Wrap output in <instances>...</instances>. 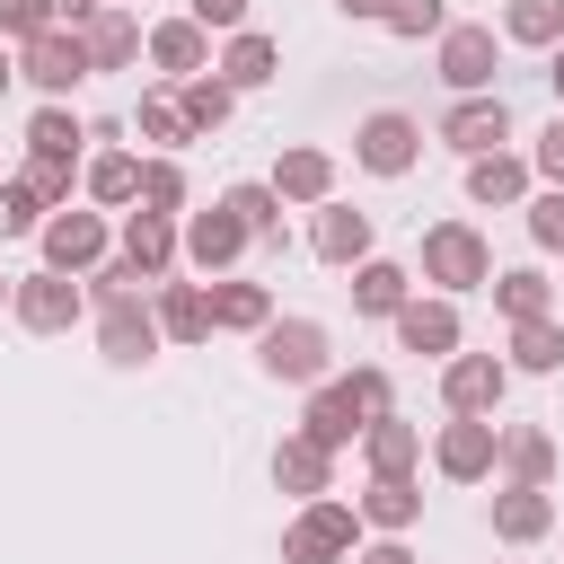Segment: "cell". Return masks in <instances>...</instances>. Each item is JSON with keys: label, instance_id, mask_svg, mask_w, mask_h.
Segmentation results:
<instances>
[{"label": "cell", "instance_id": "cell-1", "mask_svg": "<svg viewBox=\"0 0 564 564\" xmlns=\"http://www.w3.org/2000/svg\"><path fill=\"white\" fill-rule=\"evenodd\" d=\"M423 282L467 300V291H494V238L476 220H432L423 229Z\"/></svg>", "mask_w": 564, "mask_h": 564}, {"label": "cell", "instance_id": "cell-2", "mask_svg": "<svg viewBox=\"0 0 564 564\" xmlns=\"http://www.w3.org/2000/svg\"><path fill=\"white\" fill-rule=\"evenodd\" d=\"M256 370L273 388H317V379H335V335L317 317H273L256 335Z\"/></svg>", "mask_w": 564, "mask_h": 564}, {"label": "cell", "instance_id": "cell-3", "mask_svg": "<svg viewBox=\"0 0 564 564\" xmlns=\"http://www.w3.org/2000/svg\"><path fill=\"white\" fill-rule=\"evenodd\" d=\"M352 546H361V511L335 494L300 502V520L282 529V564H352Z\"/></svg>", "mask_w": 564, "mask_h": 564}, {"label": "cell", "instance_id": "cell-4", "mask_svg": "<svg viewBox=\"0 0 564 564\" xmlns=\"http://www.w3.org/2000/svg\"><path fill=\"white\" fill-rule=\"evenodd\" d=\"M432 62H441V88H449V97H476V88H494V70H502V26L449 18V26L432 35Z\"/></svg>", "mask_w": 564, "mask_h": 564}, {"label": "cell", "instance_id": "cell-5", "mask_svg": "<svg viewBox=\"0 0 564 564\" xmlns=\"http://www.w3.org/2000/svg\"><path fill=\"white\" fill-rule=\"evenodd\" d=\"M35 247H44V264H53V273H97V264L115 256V229H106V212H88V203H62V212H44Z\"/></svg>", "mask_w": 564, "mask_h": 564}, {"label": "cell", "instance_id": "cell-6", "mask_svg": "<svg viewBox=\"0 0 564 564\" xmlns=\"http://www.w3.org/2000/svg\"><path fill=\"white\" fill-rule=\"evenodd\" d=\"M9 317L26 326V335H70L79 317H88V282L79 273H18V291H9Z\"/></svg>", "mask_w": 564, "mask_h": 564}, {"label": "cell", "instance_id": "cell-7", "mask_svg": "<svg viewBox=\"0 0 564 564\" xmlns=\"http://www.w3.org/2000/svg\"><path fill=\"white\" fill-rule=\"evenodd\" d=\"M159 344H167V326H159V308H150L141 291H123V300H97V352H106L115 370H141V361H159Z\"/></svg>", "mask_w": 564, "mask_h": 564}, {"label": "cell", "instance_id": "cell-8", "mask_svg": "<svg viewBox=\"0 0 564 564\" xmlns=\"http://www.w3.org/2000/svg\"><path fill=\"white\" fill-rule=\"evenodd\" d=\"M432 467H441L449 485H485V476L502 467V423H494V414H449V423L432 432Z\"/></svg>", "mask_w": 564, "mask_h": 564}, {"label": "cell", "instance_id": "cell-9", "mask_svg": "<svg viewBox=\"0 0 564 564\" xmlns=\"http://www.w3.org/2000/svg\"><path fill=\"white\" fill-rule=\"evenodd\" d=\"M18 79H35L44 97H70V88H88V79H97V62H88V35H79V26H44L35 44H18Z\"/></svg>", "mask_w": 564, "mask_h": 564}, {"label": "cell", "instance_id": "cell-10", "mask_svg": "<svg viewBox=\"0 0 564 564\" xmlns=\"http://www.w3.org/2000/svg\"><path fill=\"white\" fill-rule=\"evenodd\" d=\"M432 141H441V150H458V159H485V150H502V141H511V106H502V88H476V97H458V106L432 123Z\"/></svg>", "mask_w": 564, "mask_h": 564}, {"label": "cell", "instance_id": "cell-11", "mask_svg": "<svg viewBox=\"0 0 564 564\" xmlns=\"http://www.w3.org/2000/svg\"><path fill=\"white\" fill-rule=\"evenodd\" d=\"M352 159H361L370 176H405V167L423 159V123H414L405 106H379V115H361V123H352Z\"/></svg>", "mask_w": 564, "mask_h": 564}, {"label": "cell", "instance_id": "cell-12", "mask_svg": "<svg viewBox=\"0 0 564 564\" xmlns=\"http://www.w3.org/2000/svg\"><path fill=\"white\" fill-rule=\"evenodd\" d=\"M502 397H511V361H494V352H449L441 361V405L449 414H502Z\"/></svg>", "mask_w": 564, "mask_h": 564}, {"label": "cell", "instance_id": "cell-13", "mask_svg": "<svg viewBox=\"0 0 564 564\" xmlns=\"http://www.w3.org/2000/svg\"><path fill=\"white\" fill-rule=\"evenodd\" d=\"M300 432H308V441H326V449L344 458V449H361L370 405L352 397V379H317V388H308V405H300Z\"/></svg>", "mask_w": 564, "mask_h": 564}, {"label": "cell", "instance_id": "cell-14", "mask_svg": "<svg viewBox=\"0 0 564 564\" xmlns=\"http://www.w3.org/2000/svg\"><path fill=\"white\" fill-rule=\"evenodd\" d=\"M388 326H397V344H405V352H423V361H449V352L467 344V326H458V300H449V291H432V300H405Z\"/></svg>", "mask_w": 564, "mask_h": 564}, {"label": "cell", "instance_id": "cell-15", "mask_svg": "<svg viewBox=\"0 0 564 564\" xmlns=\"http://www.w3.org/2000/svg\"><path fill=\"white\" fill-rule=\"evenodd\" d=\"M370 212H352V203H317V220H308V256L317 264H335V273H352V264H370Z\"/></svg>", "mask_w": 564, "mask_h": 564}, {"label": "cell", "instance_id": "cell-16", "mask_svg": "<svg viewBox=\"0 0 564 564\" xmlns=\"http://www.w3.org/2000/svg\"><path fill=\"white\" fill-rule=\"evenodd\" d=\"M247 247H256V238H247V220H238L229 203H212V212L185 220V264H194V273H229Z\"/></svg>", "mask_w": 564, "mask_h": 564}, {"label": "cell", "instance_id": "cell-17", "mask_svg": "<svg viewBox=\"0 0 564 564\" xmlns=\"http://www.w3.org/2000/svg\"><path fill=\"white\" fill-rule=\"evenodd\" d=\"M212 70L247 97V88H273L282 79V44L264 35V26H238V35H220V53H212Z\"/></svg>", "mask_w": 564, "mask_h": 564}, {"label": "cell", "instance_id": "cell-18", "mask_svg": "<svg viewBox=\"0 0 564 564\" xmlns=\"http://www.w3.org/2000/svg\"><path fill=\"white\" fill-rule=\"evenodd\" d=\"M282 203H300V212H317V203H335V159L317 150V141H291L282 159H273V176H264Z\"/></svg>", "mask_w": 564, "mask_h": 564}, {"label": "cell", "instance_id": "cell-19", "mask_svg": "<svg viewBox=\"0 0 564 564\" xmlns=\"http://www.w3.org/2000/svg\"><path fill=\"white\" fill-rule=\"evenodd\" d=\"M123 256L150 273V282H167L176 273V256H185V229H176V212H123Z\"/></svg>", "mask_w": 564, "mask_h": 564}, {"label": "cell", "instance_id": "cell-20", "mask_svg": "<svg viewBox=\"0 0 564 564\" xmlns=\"http://www.w3.org/2000/svg\"><path fill=\"white\" fill-rule=\"evenodd\" d=\"M273 485H282L291 502L335 494V449H326V441H308V432H282V449H273Z\"/></svg>", "mask_w": 564, "mask_h": 564}, {"label": "cell", "instance_id": "cell-21", "mask_svg": "<svg viewBox=\"0 0 564 564\" xmlns=\"http://www.w3.org/2000/svg\"><path fill=\"white\" fill-rule=\"evenodd\" d=\"M79 35H88V62H97V70H132V62H141V44H150V26L132 18V0H106Z\"/></svg>", "mask_w": 564, "mask_h": 564}, {"label": "cell", "instance_id": "cell-22", "mask_svg": "<svg viewBox=\"0 0 564 564\" xmlns=\"http://www.w3.org/2000/svg\"><path fill=\"white\" fill-rule=\"evenodd\" d=\"M141 53H150L159 79H194V70H212V26H194V18H159Z\"/></svg>", "mask_w": 564, "mask_h": 564}, {"label": "cell", "instance_id": "cell-23", "mask_svg": "<svg viewBox=\"0 0 564 564\" xmlns=\"http://www.w3.org/2000/svg\"><path fill=\"white\" fill-rule=\"evenodd\" d=\"M150 308H159V326H167V344H212L220 326H212V291L203 282H150Z\"/></svg>", "mask_w": 564, "mask_h": 564}, {"label": "cell", "instance_id": "cell-24", "mask_svg": "<svg viewBox=\"0 0 564 564\" xmlns=\"http://www.w3.org/2000/svg\"><path fill=\"white\" fill-rule=\"evenodd\" d=\"M529 159L520 150H485V159H467V203H485V212H511V203H529Z\"/></svg>", "mask_w": 564, "mask_h": 564}, {"label": "cell", "instance_id": "cell-25", "mask_svg": "<svg viewBox=\"0 0 564 564\" xmlns=\"http://www.w3.org/2000/svg\"><path fill=\"white\" fill-rule=\"evenodd\" d=\"M361 467H370V476H414V467H423V423H405V414L388 405V414L361 432Z\"/></svg>", "mask_w": 564, "mask_h": 564}, {"label": "cell", "instance_id": "cell-26", "mask_svg": "<svg viewBox=\"0 0 564 564\" xmlns=\"http://www.w3.org/2000/svg\"><path fill=\"white\" fill-rule=\"evenodd\" d=\"M352 511H361V529H379V538H405V529L423 520V485H414V476H370Z\"/></svg>", "mask_w": 564, "mask_h": 564}, {"label": "cell", "instance_id": "cell-27", "mask_svg": "<svg viewBox=\"0 0 564 564\" xmlns=\"http://www.w3.org/2000/svg\"><path fill=\"white\" fill-rule=\"evenodd\" d=\"M546 529H555V494L546 485H502L494 494V538L502 546H538Z\"/></svg>", "mask_w": 564, "mask_h": 564}, {"label": "cell", "instance_id": "cell-28", "mask_svg": "<svg viewBox=\"0 0 564 564\" xmlns=\"http://www.w3.org/2000/svg\"><path fill=\"white\" fill-rule=\"evenodd\" d=\"M502 485H555V432L546 423H502Z\"/></svg>", "mask_w": 564, "mask_h": 564}, {"label": "cell", "instance_id": "cell-29", "mask_svg": "<svg viewBox=\"0 0 564 564\" xmlns=\"http://www.w3.org/2000/svg\"><path fill=\"white\" fill-rule=\"evenodd\" d=\"M79 185H88V203H106V212H132V203H141V159L106 141V150L79 167Z\"/></svg>", "mask_w": 564, "mask_h": 564}, {"label": "cell", "instance_id": "cell-30", "mask_svg": "<svg viewBox=\"0 0 564 564\" xmlns=\"http://www.w3.org/2000/svg\"><path fill=\"white\" fill-rule=\"evenodd\" d=\"M405 300H414V273L405 264H388V256L352 264V317H397Z\"/></svg>", "mask_w": 564, "mask_h": 564}, {"label": "cell", "instance_id": "cell-31", "mask_svg": "<svg viewBox=\"0 0 564 564\" xmlns=\"http://www.w3.org/2000/svg\"><path fill=\"white\" fill-rule=\"evenodd\" d=\"M212 326H220V335H264V326H273V291L220 273V282H212Z\"/></svg>", "mask_w": 564, "mask_h": 564}, {"label": "cell", "instance_id": "cell-32", "mask_svg": "<svg viewBox=\"0 0 564 564\" xmlns=\"http://www.w3.org/2000/svg\"><path fill=\"white\" fill-rule=\"evenodd\" d=\"M176 106H185V123H194V141H203V132H220V123L238 115V88H229L220 70H194V79H176Z\"/></svg>", "mask_w": 564, "mask_h": 564}, {"label": "cell", "instance_id": "cell-33", "mask_svg": "<svg viewBox=\"0 0 564 564\" xmlns=\"http://www.w3.org/2000/svg\"><path fill=\"white\" fill-rule=\"evenodd\" d=\"M132 132H141V141H159V150H185V141H194V123H185V106H176V79L141 88V106H132Z\"/></svg>", "mask_w": 564, "mask_h": 564}, {"label": "cell", "instance_id": "cell-34", "mask_svg": "<svg viewBox=\"0 0 564 564\" xmlns=\"http://www.w3.org/2000/svg\"><path fill=\"white\" fill-rule=\"evenodd\" d=\"M502 44L555 53L564 44V0H502Z\"/></svg>", "mask_w": 564, "mask_h": 564}, {"label": "cell", "instance_id": "cell-35", "mask_svg": "<svg viewBox=\"0 0 564 564\" xmlns=\"http://www.w3.org/2000/svg\"><path fill=\"white\" fill-rule=\"evenodd\" d=\"M494 308L520 326V317H555V282L538 273V264H511V273H494Z\"/></svg>", "mask_w": 564, "mask_h": 564}, {"label": "cell", "instance_id": "cell-36", "mask_svg": "<svg viewBox=\"0 0 564 564\" xmlns=\"http://www.w3.org/2000/svg\"><path fill=\"white\" fill-rule=\"evenodd\" d=\"M511 370L555 379V370H564V326H555V317H520V326H511Z\"/></svg>", "mask_w": 564, "mask_h": 564}, {"label": "cell", "instance_id": "cell-37", "mask_svg": "<svg viewBox=\"0 0 564 564\" xmlns=\"http://www.w3.org/2000/svg\"><path fill=\"white\" fill-rule=\"evenodd\" d=\"M26 150H53V159H79V150H88V123L70 115V97H44V106H35Z\"/></svg>", "mask_w": 564, "mask_h": 564}, {"label": "cell", "instance_id": "cell-38", "mask_svg": "<svg viewBox=\"0 0 564 564\" xmlns=\"http://www.w3.org/2000/svg\"><path fill=\"white\" fill-rule=\"evenodd\" d=\"M220 203H229V212L247 220V238H256V247H282V194H273L264 176H247V185H229Z\"/></svg>", "mask_w": 564, "mask_h": 564}, {"label": "cell", "instance_id": "cell-39", "mask_svg": "<svg viewBox=\"0 0 564 564\" xmlns=\"http://www.w3.org/2000/svg\"><path fill=\"white\" fill-rule=\"evenodd\" d=\"M185 167H176V150H159V159H141V212H185Z\"/></svg>", "mask_w": 564, "mask_h": 564}, {"label": "cell", "instance_id": "cell-40", "mask_svg": "<svg viewBox=\"0 0 564 564\" xmlns=\"http://www.w3.org/2000/svg\"><path fill=\"white\" fill-rule=\"evenodd\" d=\"M44 212H53V203H44L26 176H9V185H0V238H35V229H44Z\"/></svg>", "mask_w": 564, "mask_h": 564}, {"label": "cell", "instance_id": "cell-41", "mask_svg": "<svg viewBox=\"0 0 564 564\" xmlns=\"http://www.w3.org/2000/svg\"><path fill=\"white\" fill-rule=\"evenodd\" d=\"M379 26H388L397 44H423V35H441V26H449V9H441V0H388V18H379Z\"/></svg>", "mask_w": 564, "mask_h": 564}, {"label": "cell", "instance_id": "cell-42", "mask_svg": "<svg viewBox=\"0 0 564 564\" xmlns=\"http://www.w3.org/2000/svg\"><path fill=\"white\" fill-rule=\"evenodd\" d=\"M520 212H529V247H546V256H564V185H546V194H529Z\"/></svg>", "mask_w": 564, "mask_h": 564}, {"label": "cell", "instance_id": "cell-43", "mask_svg": "<svg viewBox=\"0 0 564 564\" xmlns=\"http://www.w3.org/2000/svg\"><path fill=\"white\" fill-rule=\"evenodd\" d=\"M70 167H79V159H53V150H26V185H35V194H44L53 212L70 203Z\"/></svg>", "mask_w": 564, "mask_h": 564}, {"label": "cell", "instance_id": "cell-44", "mask_svg": "<svg viewBox=\"0 0 564 564\" xmlns=\"http://www.w3.org/2000/svg\"><path fill=\"white\" fill-rule=\"evenodd\" d=\"M53 26V0H0V44H35Z\"/></svg>", "mask_w": 564, "mask_h": 564}, {"label": "cell", "instance_id": "cell-45", "mask_svg": "<svg viewBox=\"0 0 564 564\" xmlns=\"http://www.w3.org/2000/svg\"><path fill=\"white\" fill-rule=\"evenodd\" d=\"M344 379H352V397H361V405H370V423H379V414H388V405H397V388H388V370H379V361H352V370H344Z\"/></svg>", "mask_w": 564, "mask_h": 564}, {"label": "cell", "instance_id": "cell-46", "mask_svg": "<svg viewBox=\"0 0 564 564\" xmlns=\"http://www.w3.org/2000/svg\"><path fill=\"white\" fill-rule=\"evenodd\" d=\"M529 167H538L546 185H564V106H555V123H546V132L529 141Z\"/></svg>", "mask_w": 564, "mask_h": 564}, {"label": "cell", "instance_id": "cell-47", "mask_svg": "<svg viewBox=\"0 0 564 564\" xmlns=\"http://www.w3.org/2000/svg\"><path fill=\"white\" fill-rule=\"evenodd\" d=\"M185 18L212 26V35H238V26H247V0H185Z\"/></svg>", "mask_w": 564, "mask_h": 564}, {"label": "cell", "instance_id": "cell-48", "mask_svg": "<svg viewBox=\"0 0 564 564\" xmlns=\"http://www.w3.org/2000/svg\"><path fill=\"white\" fill-rule=\"evenodd\" d=\"M352 564H414V546H405V538H379V546H361Z\"/></svg>", "mask_w": 564, "mask_h": 564}, {"label": "cell", "instance_id": "cell-49", "mask_svg": "<svg viewBox=\"0 0 564 564\" xmlns=\"http://www.w3.org/2000/svg\"><path fill=\"white\" fill-rule=\"evenodd\" d=\"M97 9H106V0H53V26H88Z\"/></svg>", "mask_w": 564, "mask_h": 564}, {"label": "cell", "instance_id": "cell-50", "mask_svg": "<svg viewBox=\"0 0 564 564\" xmlns=\"http://www.w3.org/2000/svg\"><path fill=\"white\" fill-rule=\"evenodd\" d=\"M335 9H344L352 26H379V18H388V0H335Z\"/></svg>", "mask_w": 564, "mask_h": 564}, {"label": "cell", "instance_id": "cell-51", "mask_svg": "<svg viewBox=\"0 0 564 564\" xmlns=\"http://www.w3.org/2000/svg\"><path fill=\"white\" fill-rule=\"evenodd\" d=\"M546 88H555V106H564V44L546 53Z\"/></svg>", "mask_w": 564, "mask_h": 564}, {"label": "cell", "instance_id": "cell-52", "mask_svg": "<svg viewBox=\"0 0 564 564\" xmlns=\"http://www.w3.org/2000/svg\"><path fill=\"white\" fill-rule=\"evenodd\" d=\"M9 79H18V53H9V44H0V97H9Z\"/></svg>", "mask_w": 564, "mask_h": 564}, {"label": "cell", "instance_id": "cell-53", "mask_svg": "<svg viewBox=\"0 0 564 564\" xmlns=\"http://www.w3.org/2000/svg\"><path fill=\"white\" fill-rule=\"evenodd\" d=\"M9 291H18V273H0V308H9Z\"/></svg>", "mask_w": 564, "mask_h": 564}]
</instances>
